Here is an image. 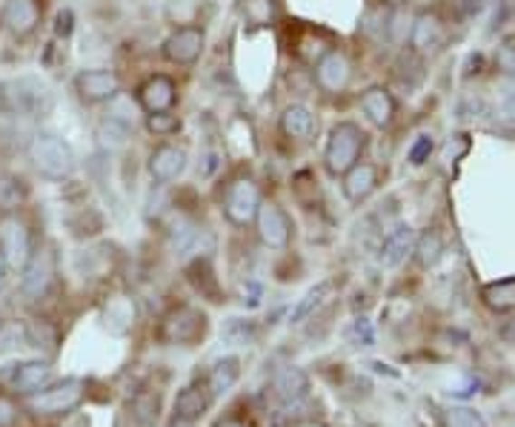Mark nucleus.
Instances as JSON below:
<instances>
[{"instance_id":"c9c22d12","label":"nucleus","mask_w":515,"mask_h":427,"mask_svg":"<svg viewBox=\"0 0 515 427\" xmlns=\"http://www.w3.org/2000/svg\"><path fill=\"white\" fill-rule=\"evenodd\" d=\"M135 419L143 427H152L155 419H158V396H141L135 402Z\"/></svg>"},{"instance_id":"79ce46f5","label":"nucleus","mask_w":515,"mask_h":427,"mask_svg":"<svg viewBox=\"0 0 515 427\" xmlns=\"http://www.w3.org/2000/svg\"><path fill=\"white\" fill-rule=\"evenodd\" d=\"M12 422H15V404L6 396H0V427H12Z\"/></svg>"},{"instance_id":"a19ab883","label":"nucleus","mask_w":515,"mask_h":427,"mask_svg":"<svg viewBox=\"0 0 515 427\" xmlns=\"http://www.w3.org/2000/svg\"><path fill=\"white\" fill-rule=\"evenodd\" d=\"M247 15L255 24H267L272 15V4L269 0H247Z\"/></svg>"},{"instance_id":"7c9ffc66","label":"nucleus","mask_w":515,"mask_h":427,"mask_svg":"<svg viewBox=\"0 0 515 427\" xmlns=\"http://www.w3.org/2000/svg\"><path fill=\"white\" fill-rule=\"evenodd\" d=\"M441 422H444V427H487L484 416L472 407H447L441 413Z\"/></svg>"},{"instance_id":"72a5a7b5","label":"nucleus","mask_w":515,"mask_h":427,"mask_svg":"<svg viewBox=\"0 0 515 427\" xmlns=\"http://www.w3.org/2000/svg\"><path fill=\"white\" fill-rule=\"evenodd\" d=\"M146 127H150V132H155V135H172V132H178L180 121H178V115H172V110L170 112H152L150 121H146Z\"/></svg>"},{"instance_id":"cd10ccee","label":"nucleus","mask_w":515,"mask_h":427,"mask_svg":"<svg viewBox=\"0 0 515 427\" xmlns=\"http://www.w3.org/2000/svg\"><path fill=\"white\" fill-rule=\"evenodd\" d=\"M106 325L112 327L115 333H126L129 327H132L135 325V305H132V298H126V296L109 298Z\"/></svg>"},{"instance_id":"393cba45","label":"nucleus","mask_w":515,"mask_h":427,"mask_svg":"<svg viewBox=\"0 0 515 427\" xmlns=\"http://www.w3.org/2000/svg\"><path fill=\"white\" fill-rule=\"evenodd\" d=\"M481 301L492 313H510V310H515V276L484 284V287H481Z\"/></svg>"},{"instance_id":"f03ea898","label":"nucleus","mask_w":515,"mask_h":427,"mask_svg":"<svg viewBox=\"0 0 515 427\" xmlns=\"http://www.w3.org/2000/svg\"><path fill=\"white\" fill-rule=\"evenodd\" d=\"M366 147V135L358 123L341 121L329 132L326 150H324V164L333 175H344L349 167H355L361 161V152Z\"/></svg>"},{"instance_id":"ddd939ff","label":"nucleus","mask_w":515,"mask_h":427,"mask_svg":"<svg viewBox=\"0 0 515 427\" xmlns=\"http://www.w3.org/2000/svg\"><path fill=\"white\" fill-rule=\"evenodd\" d=\"M138 101L146 112H170L178 103V83L170 75H152L146 78L138 89Z\"/></svg>"},{"instance_id":"0eeeda50","label":"nucleus","mask_w":515,"mask_h":427,"mask_svg":"<svg viewBox=\"0 0 515 427\" xmlns=\"http://www.w3.org/2000/svg\"><path fill=\"white\" fill-rule=\"evenodd\" d=\"M0 256L12 270H24L26 261L32 258V236L21 218L0 221Z\"/></svg>"},{"instance_id":"c85d7f7f","label":"nucleus","mask_w":515,"mask_h":427,"mask_svg":"<svg viewBox=\"0 0 515 427\" xmlns=\"http://www.w3.org/2000/svg\"><path fill=\"white\" fill-rule=\"evenodd\" d=\"M24 201H26V187L21 178L0 172V209L15 212L17 207H24Z\"/></svg>"},{"instance_id":"423d86ee","label":"nucleus","mask_w":515,"mask_h":427,"mask_svg":"<svg viewBox=\"0 0 515 427\" xmlns=\"http://www.w3.org/2000/svg\"><path fill=\"white\" fill-rule=\"evenodd\" d=\"M258 207H261V189H258V184L252 178H235L224 195L227 218L238 227H247L249 221H255Z\"/></svg>"},{"instance_id":"37998d69","label":"nucleus","mask_w":515,"mask_h":427,"mask_svg":"<svg viewBox=\"0 0 515 427\" xmlns=\"http://www.w3.org/2000/svg\"><path fill=\"white\" fill-rule=\"evenodd\" d=\"M204 161H207V164H204V175H212V172H215V167H218V155H215V152H209V155L204 158Z\"/></svg>"},{"instance_id":"aec40b11","label":"nucleus","mask_w":515,"mask_h":427,"mask_svg":"<svg viewBox=\"0 0 515 427\" xmlns=\"http://www.w3.org/2000/svg\"><path fill=\"white\" fill-rule=\"evenodd\" d=\"M52 384V364L32 359V362H21L12 370V387L21 390V393H38V390Z\"/></svg>"},{"instance_id":"2eb2a0df","label":"nucleus","mask_w":515,"mask_h":427,"mask_svg":"<svg viewBox=\"0 0 515 427\" xmlns=\"http://www.w3.org/2000/svg\"><path fill=\"white\" fill-rule=\"evenodd\" d=\"M447 41V32L441 17L435 12H421L413 24V34H410V44L418 55H435V52L444 46Z\"/></svg>"},{"instance_id":"5701e85b","label":"nucleus","mask_w":515,"mask_h":427,"mask_svg":"<svg viewBox=\"0 0 515 427\" xmlns=\"http://www.w3.org/2000/svg\"><path fill=\"white\" fill-rule=\"evenodd\" d=\"M212 402V393H209V387H200V384H189V387H183L178 399H175V413L178 419L183 422H195L207 413V407Z\"/></svg>"},{"instance_id":"bb28decb","label":"nucleus","mask_w":515,"mask_h":427,"mask_svg":"<svg viewBox=\"0 0 515 427\" xmlns=\"http://www.w3.org/2000/svg\"><path fill=\"white\" fill-rule=\"evenodd\" d=\"M413 253L418 258V264L424 267V270H430V267L438 264L441 253H444V238H441L438 229H427V233L415 236V247Z\"/></svg>"},{"instance_id":"2f4dec72","label":"nucleus","mask_w":515,"mask_h":427,"mask_svg":"<svg viewBox=\"0 0 515 427\" xmlns=\"http://www.w3.org/2000/svg\"><path fill=\"white\" fill-rule=\"evenodd\" d=\"M495 121L504 130H515V86H504L495 101Z\"/></svg>"},{"instance_id":"49530a36","label":"nucleus","mask_w":515,"mask_h":427,"mask_svg":"<svg viewBox=\"0 0 515 427\" xmlns=\"http://www.w3.org/2000/svg\"><path fill=\"white\" fill-rule=\"evenodd\" d=\"M301 427H326V424H321V422H306V424H301Z\"/></svg>"},{"instance_id":"f8f14e48","label":"nucleus","mask_w":515,"mask_h":427,"mask_svg":"<svg viewBox=\"0 0 515 427\" xmlns=\"http://www.w3.org/2000/svg\"><path fill=\"white\" fill-rule=\"evenodd\" d=\"M150 175L155 184H172L187 170V150L178 144H160L150 155Z\"/></svg>"},{"instance_id":"c756f323","label":"nucleus","mask_w":515,"mask_h":427,"mask_svg":"<svg viewBox=\"0 0 515 427\" xmlns=\"http://www.w3.org/2000/svg\"><path fill=\"white\" fill-rule=\"evenodd\" d=\"M129 132H132V127H126V123H121L118 118L109 115L101 127H98V138H101V144L106 150H121L126 147V141H129Z\"/></svg>"},{"instance_id":"a878e982","label":"nucleus","mask_w":515,"mask_h":427,"mask_svg":"<svg viewBox=\"0 0 515 427\" xmlns=\"http://www.w3.org/2000/svg\"><path fill=\"white\" fill-rule=\"evenodd\" d=\"M329 290H333V281H318L316 287H309V290L301 296V301L296 305V310L289 313V325H304L306 318L321 307V301L329 296Z\"/></svg>"},{"instance_id":"ea45409f","label":"nucleus","mask_w":515,"mask_h":427,"mask_svg":"<svg viewBox=\"0 0 515 427\" xmlns=\"http://www.w3.org/2000/svg\"><path fill=\"white\" fill-rule=\"evenodd\" d=\"M72 29H75V12L61 9L58 15H54V34H58V38H69Z\"/></svg>"},{"instance_id":"c03bdc74","label":"nucleus","mask_w":515,"mask_h":427,"mask_svg":"<svg viewBox=\"0 0 515 427\" xmlns=\"http://www.w3.org/2000/svg\"><path fill=\"white\" fill-rule=\"evenodd\" d=\"M218 427H247L244 422H238V419H220Z\"/></svg>"},{"instance_id":"473e14b6","label":"nucleus","mask_w":515,"mask_h":427,"mask_svg":"<svg viewBox=\"0 0 515 427\" xmlns=\"http://www.w3.org/2000/svg\"><path fill=\"white\" fill-rule=\"evenodd\" d=\"M224 339L229 342V345H249L252 339H255V325L249 322H244V318H229V322L224 325Z\"/></svg>"},{"instance_id":"6ab92c4d","label":"nucleus","mask_w":515,"mask_h":427,"mask_svg":"<svg viewBox=\"0 0 515 427\" xmlns=\"http://www.w3.org/2000/svg\"><path fill=\"white\" fill-rule=\"evenodd\" d=\"M413 247H415V229L407 227V224L395 227L393 233L384 238V244H381V253H378L381 267L393 270V267L403 264V261H407V256L413 253Z\"/></svg>"},{"instance_id":"20e7f679","label":"nucleus","mask_w":515,"mask_h":427,"mask_svg":"<svg viewBox=\"0 0 515 427\" xmlns=\"http://www.w3.org/2000/svg\"><path fill=\"white\" fill-rule=\"evenodd\" d=\"M207 333V315L195 307H175L163 315L160 322V339L170 345H195Z\"/></svg>"},{"instance_id":"f257e3e1","label":"nucleus","mask_w":515,"mask_h":427,"mask_svg":"<svg viewBox=\"0 0 515 427\" xmlns=\"http://www.w3.org/2000/svg\"><path fill=\"white\" fill-rule=\"evenodd\" d=\"M29 161L41 175L54 178V181H63L75 172V152L63 138L52 132H38L29 141Z\"/></svg>"},{"instance_id":"a18cd8bd","label":"nucleus","mask_w":515,"mask_h":427,"mask_svg":"<svg viewBox=\"0 0 515 427\" xmlns=\"http://www.w3.org/2000/svg\"><path fill=\"white\" fill-rule=\"evenodd\" d=\"M4 273H6V261H4V256H0V278H4Z\"/></svg>"},{"instance_id":"4be33fe9","label":"nucleus","mask_w":515,"mask_h":427,"mask_svg":"<svg viewBox=\"0 0 515 427\" xmlns=\"http://www.w3.org/2000/svg\"><path fill=\"white\" fill-rule=\"evenodd\" d=\"M272 390L284 404H296V402L306 399V393H309V376L301 367H284L275 373Z\"/></svg>"},{"instance_id":"9d476101","label":"nucleus","mask_w":515,"mask_h":427,"mask_svg":"<svg viewBox=\"0 0 515 427\" xmlns=\"http://www.w3.org/2000/svg\"><path fill=\"white\" fill-rule=\"evenodd\" d=\"M75 89L81 101L86 103H103L112 101L115 95H121V78L112 73V69H83L75 78Z\"/></svg>"},{"instance_id":"4468645a","label":"nucleus","mask_w":515,"mask_h":427,"mask_svg":"<svg viewBox=\"0 0 515 427\" xmlns=\"http://www.w3.org/2000/svg\"><path fill=\"white\" fill-rule=\"evenodd\" d=\"M52 276H54V258L49 250H41V253H32V258L26 261L24 267V278H21V293L34 301L41 298L49 284H52Z\"/></svg>"},{"instance_id":"9b49d317","label":"nucleus","mask_w":515,"mask_h":427,"mask_svg":"<svg viewBox=\"0 0 515 427\" xmlns=\"http://www.w3.org/2000/svg\"><path fill=\"white\" fill-rule=\"evenodd\" d=\"M349 78H353V63H349V58L341 49H329L326 55L316 63V81L329 95L344 92Z\"/></svg>"},{"instance_id":"f704fd0d","label":"nucleus","mask_w":515,"mask_h":427,"mask_svg":"<svg viewBox=\"0 0 515 427\" xmlns=\"http://www.w3.org/2000/svg\"><path fill=\"white\" fill-rule=\"evenodd\" d=\"M432 150H435L432 135H418V138H415V144L410 147V164H413V167L427 164V161H430V155H432Z\"/></svg>"},{"instance_id":"4c0bfd02","label":"nucleus","mask_w":515,"mask_h":427,"mask_svg":"<svg viewBox=\"0 0 515 427\" xmlns=\"http://www.w3.org/2000/svg\"><path fill=\"white\" fill-rule=\"evenodd\" d=\"M17 342H26V327L12 325V327H4V330H0V353L12 350Z\"/></svg>"},{"instance_id":"dca6fc26","label":"nucleus","mask_w":515,"mask_h":427,"mask_svg":"<svg viewBox=\"0 0 515 427\" xmlns=\"http://www.w3.org/2000/svg\"><path fill=\"white\" fill-rule=\"evenodd\" d=\"M0 21H4V26H6L12 34L24 38V34L34 32V26L41 24V6H38V0H6L4 12H0Z\"/></svg>"},{"instance_id":"e433bc0d","label":"nucleus","mask_w":515,"mask_h":427,"mask_svg":"<svg viewBox=\"0 0 515 427\" xmlns=\"http://www.w3.org/2000/svg\"><path fill=\"white\" fill-rule=\"evenodd\" d=\"M495 66L501 69L504 75H515V44L512 41H504L499 46V52H495Z\"/></svg>"},{"instance_id":"6e6552de","label":"nucleus","mask_w":515,"mask_h":427,"mask_svg":"<svg viewBox=\"0 0 515 427\" xmlns=\"http://www.w3.org/2000/svg\"><path fill=\"white\" fill-rule=\"evenodd\" d=\"M255 224H258V236L269 247V250H287L289 238H292V224L287 218V212L275 204V201H261L255 212Z\"/></svg>"},{"instance_id":"412c9836","label":"nucleus","mask_w":515,"mask_h":427,"mask_svg":"<svg viewBox=\"0 0 515 427\" xmlns=\"http://www.w3.org/2000/svg\"><path fill=\"white\" fill-rule=\"evenodd\" d=\"M318 130V118L316 112L309 110L304 103H289L287 110L281 112V132L287 138H296V141H309Z\"/></svg>"},{"instance_id":"f3484780","label":"nucleus","mask_w":515,"mask_h":427,"mask_svg":"<svg viewBox=\"0 0 515 427\" xmlns=\"http://www.w3.org/2000/svg\"><path fill=\"white\" fill-rule=\"evenodd\" d=\"M361 112L370 118L375 127H390L395 118V98L384 86H370L361 92Z\"/></svg>"},{"instance_id":"39448f33","label":"nucleus","mask_w":515,"mask_h":427,"mask_svg":"<svg viewBox=\"0 0 515 427\" xmlns=\"http://www.w3.org/2000/svg\"><path fill=\"white\" fill-rule=\"evenodd\" d=\"M83 382L81 379H66L58 384H49L38 393H32L29 407L41 416H58V413H69L72 407H78L83 399Z\"/></svg>"},{"instance_id":"b1692460","label":"nucleus","mask_w":515,"mask_h":427,"mask_svg":"<svg viewBox=\"0 0 515 427\" xmlns=\"http://www.w3.org/2000/svg\"><path fill=\"white\" fill-rule=\"evenodd\" d=\"M241 379V359H235V355H227V359H218L212 367H209V376H207V387L212 396H227L229 390L238 384Z\"/></svg>"},{"instance_id":"a211bd4d","label":"nucleus","mask_w":515,"mask_h":427,"mask_svg":"<svg viewBox=\"0 0 515 427\" xmlns=\"http://www.w3.org/2000/svg\"><path fill=\"white\" fill-rule=\"evenodd\" d=\"M344 195L349 201H364V199H370V195L378 189V167L375 164H364L358 161L355 167H349L344 172Z\"/></svg>"},{"instance_id":"1a4fd4ad","label":"nucleus","mask_w":515,"mask_h":427,"mask_svg":"<svg viewBox=\"0 0 515 427\" xmlns=\"http://www.w3.org/2000/svg\"><path fill=\"white\" fill-rule=\"evenodd\" d=\"M204 46H207L204 29L200 26H180L170 34L167 44H163V55L178 66H192L200 55H204Z\"/></svg>"},{"instance_id":"7ed1b4c3","label":"nucleus","mask_w":515,"mask_h":427,"mask_svg":"<svg viewBox=\"0 0 515 427\" xmlns=\"http://www.w3.org/2000/svg\"><path fill=\"white\" fill-rule=\"evenodd\" d=\"M6 101L12 103L15 112L29 115V118H44L52 110V92L49 86L32 75H24L17 81L6 83Z\"/></svg>"},{"instance_id":"58836bf2","label":"nucleus","mask_w":515,"mask_h":427,"mask_svg":"<svg viewBox=\"0 0 515 427\" xmlns=\"http://www.w3.org/2000/svg\"><path fill=\"white\" fill-rule=\"evenodd\" d=\"M353 333H355V342L358 345H364V347H373L375 345V330L370 325V318H355Z\"/></svg>"}]
</instances>
